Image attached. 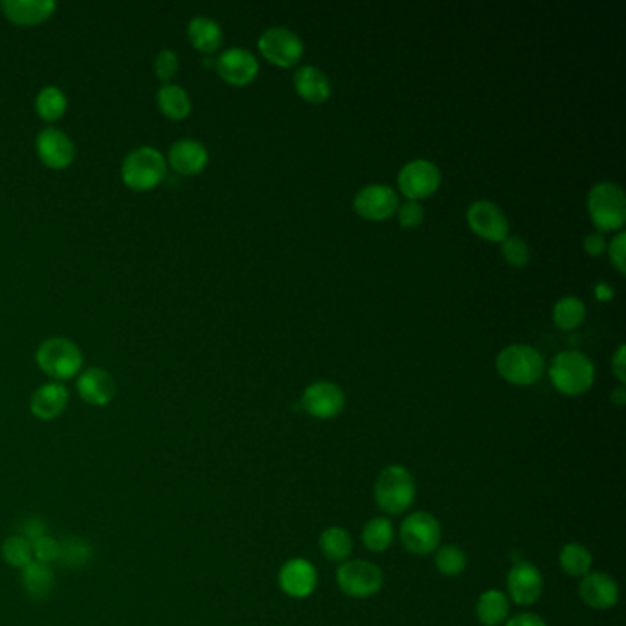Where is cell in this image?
<instances>
[{
  "mask_svg": "<svg viewBox=\"0 0 626 626\" xmlns=\"http://www.w3.org/2000/svg\"><path fill=\"white\" fill-rule=\"evenodd\" d=\"M549 381L562 395L579 397L582 393L588 392L595 381L592 358L577 349L560 351L559 355L551 360Z\"/></svg>",
  "mask_w": 626,
  "mask_h": 626,
  "instance_id": "obj_1",
  "label": "cell"
},
{
  "mask_svg": "<svg viewBox=\"0 0 626 626\" xmlns=\"http://www.w3.org/2000/svg\"><path fill=\"white\" fill-rule=\"evenodd\" d=\"M588 212L597 232H615L626 223L625 191L610 180L597 182L588 191Z\"/></svg>",
  "mask_w": 626,
  "mask_h": 626,
  "instance_id": "obj_2",
  "label": "cell"
},
{
  "mask_svg": "<svg viewBox=\"0 0 626 626\" xmlns=\"http://www.w3.org/2000/svg\"><path fill=\"white\" fill-rule=\"evenodd\" d=\"M166 173L168 162L155 147H138L123 160L122 180L129 190H155L166 179Z\"/></svg>",
  "mask_w": 626,
  "mask_h": 626,
  "instance_id": "obj_3",
  "label": "cell"
},
{
  "mask_svg": "<svg viewBox=\"0 0 626 626\" xmlns=\"http://www.w3.org/2000/svg\"><path fill=\"white\" fill-rule=\"evenodd\" d=\"M35 360L39 369L54 382L70 381L83 368L81 349L72 340L61 336L45 340L37 349Z\"/></svg>",
  "mask_w": 626,
  "mask_h": 626,
  "instance_id": "obj_4",
  "label": "cell"
},
{
  "mask_svg": "<svg viewBox=\"0 0 626 626\" xmlns=\"http://www.w3.org/2000/svg\"><path fill=\"white\" fill-rule=\"evenodd\" d=\"M415 500V480L410 470L390 465L375 481V502L386 515H401Z\"/></svg>",
  "mask_w": 626,
  "mask_h": 626,
  "instance_id": "obj_5",
  "label": "cell"
},
{
  "mask_svg": "<svg viewBox=\"0 0 626 626\" xmlns=\"http://www.w3.org/2000/svg\"><path fill=\"white\" fill-rule=\"evenodd\" d=\"M496 369L504 381L515 386H531L544 373V357L533 346L511 344L498 353Z\"/></svg>",
  "mask_w": 626,
  "mask_h": 626,
  "instance_id": "obj_6",
  "label": "cell"
},
{
  "mask_svg": "<svg viewBox=\"0 0 626 626\" xmlns=\"http://www.w3.org/2000/svg\"><path fill=\"white\" fill-rule=\"evenodd\" d=\"M338 588L353 599H368L379 592L384 582L381 568L368 560H346L336 570Z\"/></svg>",
  "mask_w": 626,
  "mask_h": 626,
  "instance_id": "obj_7",
  "label": "cell"
},
{
  "mask_svg": "<svg viewBox=\"0 0 626 626\" xmlns=\"http://www.w3.org/2000/svg\"><path fill=\"white\" fill-rule=\"evenodd\" d=\"M259 52L276 67H294L302 59L305 46L302 37L285 26H272L259 35Z\"/></svg>",
  "mask_w": 626,
  "mask_h": 626,
  "instance_id": "obj_8",
  "label": "cell"
},
{
  "mask_svg": "<svg viewBox=\"0 0 626 626\" xmlns=\"http://www.w3.org/2000/svg\"><path fill=\"white\" fill-rule=\"evenodd\" d=\"M397 184L408 201H423L439 190L441 171L434 162L426 158H415L401 168Z\"/></svg>",
  "mask_w": 626,
  "mask_h": 626,
  "instance_id": "obj_9",
  "label": "cell"
},
{
  "mask_svg": "<svg viewBox=\"0 0 626 626\" xmlns=\"http://www.w3.org/2000/svg\"><path fill=\"white\" fill-rule=\"evenodd\" d=\"M441 540V526L436 516L417 511L404 518L401 524V542L414 555H430Z\"/></svg>",
  "mask_w": 626,
  "mask_h": 626,
  "instance_id": "obj_10",
  "label": "cell"
},
{
  "mask_svg": "<svg viewBox=\"0 0 626 626\" xmlns=\"http://www.w3.org/2000/svg\"><path fill=\"white\" fill-rule=\"evenodd\" d=\"M467 223L474 234L489 241L502 243L509 237V221L504 210L492 201H474L467 210Z\"/></svg>",
  "mask_w": 626,
  "mask_h": 626,
  "instance_id": "obj_11",
  "label": "cell"
},
{
  "mask_svg": "<svg viewBox=\"0 0 626 626\" xmlns=\"http://www.w3.org/2000/svg\"><path fill=\"white\" fill-rule=\"evenodd\" d=\"M344 406L346 395L335 382H313L302 395V408L314 419H335L344 412Z\"/></svg>",
  "mask_w": 626,
  "mask_h": 626,
  "instance_id": "obj_12",
  "label": "cell"
},
{
  "mask_svg": "<svg viewBox=\"0 0 626 626\" xmlns=\"http://www.w3.org/2000/svg\"><path fill=\"white\" fill-rule=\"evenodd\" d=\"M353 208L366 221H386L397 212L399 197L386 184H369L357 191Z\"/></svg>",
  "mask_w": 626,
  "mask_h": 626,
  "instance_id": "obj_13",
  "label": "cell"
},
{
  "mask_svg": "<svg viewBox=\"0 0 626 626\" xmlns=\"http://www.w3.org/2000/svg\"><path fill=\"white\" fill-rule=\"evenodd\" d=\"M217 74L224 79L228 85L234 87H245L250 85L254 79L258 78L259 63L252 52L246 48H228L215 61Z\"/></svg>",
  "mask_w": 626,
  "mask_h": 626,
  "instance_id": "obj_14",
  "label": "cell"
},
{
  "mask_svg": "<svg viewBox=\"0 0 626 626\" xmlns=\"http://www.w3.org/2000/svg\"><path fill=\"white\" fill-rule=\"evenodd\" d=\"M35 149H37V157L46 168L56 169V171L70 168L76 158L74 142L70 140V136L65 135L56 127H46L39 133L35 140Z\"/></svg>",
  "mask_w": 626,
  "mask_h": 626,
  "instance_id": "obj_15",
  "label": "cell"
},
{
  "mask_svg": "<svg viewBox=\"0 0 626 626\" xmlns=\"http://www.w3.org/2000/svg\"><path fill=\"white\" fill-rule=\"evenodd\" d=\"M544 581L542 573L531 562H516L507 575V592L509 597L520 606H531L537 603L542 595Z\"/></svg>",
  "mask_w": 626,
  "mask_h": 626,
  "instance_id": "obj_16",
  "label": "cell"
},
{
  "mask_svg": "<svg viewBox=\"0 0 626 626\" xmlns=\"http://www.w3.org/2000/svg\"><path fill=\"white\" fill-rule=\"evenodd\" d=\"M582 603L593 610H610L619 601V586L614 577L603 571H590L579 584Z\"/></svg>",
  "mask_w": 626,
  "mask_h": 626,
  "instance_id": "obj_17",
  "label": "cell"
},
{
  "mask_svg": "<svg viewBox=\"0 0 626 626\" xmlns=\"http://www.w3.org/2000/svg\"><path fill=\"white\" fill-rule=\"evenodd\" d=\"M208 149L199 140L182 138L169 147L168 162L182 177H195L208 166Z\"/></svg>",
  "mask_w": 626,
  "mask_h": 626,
  "instance_id": "obj_18",
  "label": "cell"
},
{
  "mask_svg": "<svg viewBox=\"0 0 626 626\" xmlns=\"http://www.w3.org/2000/svg\"><path fill=\"white\" fill-rule=\"evenodd\" d=\"M280 586L283 592L294 599H305L313 595L318 586V573L313 564L305 559L287 560L280 570Z\"/></svg>",
  "mask_w": 626,
  "mask_h": 626,
  "instance_id": "obj_19",
  "label": "cell"
},
{
  "mask_svg": "<svg viewBox=\"0 0 626 626\" xmlns=\"http://www.w3.org/2000/svg\"><path fill=\"white\" fill-rule=\"evenodd\" d=\"M79 397L90 406H107L116 395V381L109 371L101 368L85 369L78 377Z\"/></svg>",
  "mask_w": 626,
  "mask_h": 626,
  "instance_id": "obj_20",
  "label": "cell"
},
{
  "mask_svg": "<svg viewBox=\"0 0 626 626\" xmlns=\"http://www.w3.org/2000/svg\"><path fill=\"white\" fill-rule=\"evenodd\" d=\"M57 4L54 0H4L2 12L10 23L17 26H39L46 23Z\"/></svg>",
  "mask_w": 626,
  "mask_h": 626,
  "instance_id": "obj_21",
  "label": "cell"
},
{
  "mask_svg": "<svg viewBox=\"0 0 626 626\" xmlns=\"http://www.w3.org/2000/svg\"><path fill=\"white\" fill-rule=\"evenodd\" d=\"M68 390L61 382H46L30 399V412L39 421H54L67 410Z\"/></svg>",
  "mask_w": 626,
  "mask_h": 626,
  "instance_id": "obj_22",
  "label": "cell"
},
{
  "mask_svg": "<svg viewBox=\"0 0 626 626\" xmlns=\"http://www.w3.org/2000/svg\"><path fill=\"white\" fill-rule=\"evenodd\" d=\"M294 89L302 100L320 105L331 96V81L324 70L313 65H305L298 68L294 74Z\"/></svg>",
  "mask_w": 626,
  "mask_h": 626,
  "instance_id": "obj_23",
  "label": "cell"
},
{
  "mask_svg": "<svg viewBox=\"0 0 626 626\" xmlns=\"http://www.w3.org/2000/svg\"><path fill=\"white\" fill-rule=\"evenodd\" d=\"M188 39L191 46L201 54H213L223 45V30L210 17L199 15L188 24Z\"/></svg>",
  "mask_w": 626,
  "mask_h": 626,
  "instance_id": "obj_24",
  "label": "cell"
},
{
  "mask_svg": "<svg viewBox=\"0 0 626 626\" xmlns=\"http://www.w3.org/2000/svg\"><path fill=\"white\" fill-rule=\"evenodd\" d=\"M157 105L160 112L173 122H182L191 114L190 94L180 85H162L158 90Z\"/></svg>",
  "mask_w": 626,
  "mask_h": 626,
  "instance_id": "obj_25",
  "label": "cell"
},
{
  "mask_svg": "<svg viewBox=\"0 0 626 626\" xmlns=\"http://www.w3.org/2000/svg\"><path fill=\"white\" fill-rule=\"evenodd\" d=\"M21 571H23L21 581H23L24 592L28 593L32 599H46L54 590L56 577L48 564L32 560Z\"/></svg>",
  "mask_w": 626,
  "mask_h": 626,
  "instance_id": "obj_26",
  "label": "cell"
},
{
  "mask_svg": "<svg viewBox=\"0 0 626 626\" xmlns=\"http://www.w3.org/2000/svg\"><path fill=\"white\" fill-rule=\"evenodd\" d=\"M476 614L485 626L502 625L509 615V597L498 590H487L481 593L476 604Z\"/></svg>",
  "mask_w": 626,
  "mask_h": 626,
  "instance_id": "obj_27",
  "label": "cell"
},
{
  "mask_svg": "<svg viewBox=\"0 0 626 626\" xmlns=\"http://www.w3.org/2000/svg\"><path fill=\"white\" fill-rule=\"evenodd\" d=\"M67 94L56 85L43 87L35 98V112L46 123H54L61 120L67 112Z\"/></svg>",
  "mask_w": 626,
  "mask_h": 626,
  "instance_id": "obj_28",
  "label": "cell"
},
{
  "mask_svg": "<svg viewBox=\"0 0 626 626\" xmlns=\"http://www.w3.org/2000/svg\"><path fill=\"white\" fill-rule=\"evenodd\" d=\"M586 318V305L577 296H564L553 307V322L562 331L577 329Z\"/></svg>",
  "mask_w": 626,
  "mask_h": 626,
  "instance_id": "obj_29",
  "label": "cell"
},
{
  "mask_svg": "<svg viewBox=\"0 0 626 626\" xmlns=\"http://www.w3.org/2000/svg\"><path fill=\"white\" fill-rule=\"evenodd\" d=\"M320 549L324 553L325 559L333 560V562H346L347 557L351 555L353 542L342 527H329L322 533V537L318 540Z\"/></svg>",
  "mask_w": 626,
  "mask_h": 626,
  "instance_id": "obj_30",
  "label": "cell"
},
{
  "mask_svg": "<svg viewBox=\"0 0 626 626\" xmlns=\"http://www.w3.org/2000/svg\"><path fill=\"white\" fill-rule=\"evenodd\" d=\"M560 568L570 577H584L592 570V553L581 544H566L560 551Z\"/></svg>",
  "mask_w": 626,
  "mask_h": 626,
  "instance_id": "obj_31",
  "label": "cell"
},
{
  "mask_svg": "<svg viewBox=\"0 0 626 626\" xmlns=\"http://www.w3.org/2000/svg\"><path fill=\"white\" fill-rule=\"evenodd\" d=\"M362 542L373 553H384L392 546L393 526L388 518H371L362 529Z\"/></svg>",
  "mask_w": 626,
  "mask_h": 626,
  "instance_id": "obj_32",
  "label": "cell"
},
{
  "mask_svg": "<svg viewBox=\"0 0 626 626\" xmlns=\"http://www.w3.org/2000/svg\"><path fill=\"white\" fill-rule=\"evenodd\" d=\"M2 559L6 560L8 566L23 570L24 566H28L34 560L32 542L21 535L6 538L2 544Z\"/></svg>",
  "mask_w": 626,
  "mask_h": 626,
  "instance_id": "obj_33",
  "label": "cell"
},
{
  "mask_svg": "<svg viewBox=\"0 0 626 626\" xmlns=\"http://www.w3.org/2000/svg\"><path fill=\"white\" fill-rule=\"evenodd\" d=\"M436 568L447 577H456L467 568V555L463 549L454 544L443 546L437 549Z\"/></svg>",
  "mask_w": 626,
  "mask_h": 626,
  "instance_id": "obj_34",
  "label": "cell"
},
{
  "mask_svg": "<svg viewBox=\"0 0 626 626\" xmlns=\"http://www.w3.org/2000/svg\"><path fill=\"white\" fill-rule=\"evenodd\" d=\"M59 560H63L70 568H83L92 560V548L79 538H68L61 544Z\"/></svg>",
  "mask_w": 626,
  "mask_h": 626,
  "instance_id": "obj_35",
  "label": "cell"
},
{
  "mask_svg": "<svg viewBox=\"0 0 626 626\" xmlns=\"http://www.w3.org/2000/svg\"><path fill=\"white\" fill-rule=\"evenodd\" d=\"M502 256H504L505 261H507L509 265L522 269V267L529 265L531 250H529V245H527L524 239L509 235V237H505L504 241H502Z\"/></svg>",
  "mask_w": 626,
  "mask_h": 626,
  "instance_id": "obj_36",
  "label": "cell"
},
{
  "mask_svg": "<svg viewBox=\"0 0 626 626\" xmlns=\"http://www.w3.org/2000/svg\"><path fill=\"white\" fill-rule=\"evenodd\" d=\"M155 76L158 81H162L164 85H169V81L177 76L179 72V57L173 52V50H162L157 57H155Z\"/></svg>",
  "mask_w": 626,
  "mask_h": 626,
  "instance_id": "obj_37",
  "label": "cell"
},
{
  "mask_svg": "<svg viewBox=\"0 0 626 626\" xmlns=\"http://www.w3.org/2000/svg\"><path fill=\"white\" fill-rule=\"evenodd\" d=\"M59 553H61V544L57 542L56 538L45 535V537L35 538L32 542L34 560L41 562V564L50 566L52 562L59 560Z\"/></svg>",
  "mask_w": 626,
  "mask_h": 626,
  "instance_id": "obj_38",
  "label": "cell"
},
{
  "mask_svg": "<svg viewBox=\"0 0 626 626\" xmlns=\"http://www.w3.org/2000/svg\"><path fill=\"white\" fill-rule=\"evenodd\" d=\"M397 217H399V224L403 228H417L425 219V210L419 202L406 201L404 204H399Z\"/></svg>",
  "mask_w": 626,
  "mask_h": 626,
  "instance_id": "obj_39",
  "label": "cell"
},
{
  "mask_svg": "<svg viewBox=\"0 0 626 626\" xmlns=\"http://www.w3.org/2000/svg\"><path fill=\"white\" fill-rule=\"evenodd\" d=\"M608 248V258L612 261V265H614V269L619 272V274H625L626 265H625V254H626V234L625 232H617L615 234L614 239H612V243L610 245H606Z\"/></svg>",
  "mask_w": 626,
  "mask_h": 626,
  "instance_id": "obj_40",
  "label": "cell"
},
{
  "mask_svg": "<svg viewBox=\"0 0 626 626\" xmlns=\"http://www.w3.org/2000/svg\"><path fill=\"white\" fill-rule=\"evenodd\" d=\"M45 535H48V529H46L43 520H39V518L24 520L23 526H21V537L34 542L35 538L45 537Z\"/></svg>",
  "mask_w": 626,
  "mask_h": 626,
  "instance_id": "obj_41",
  "label": "cell"
},
{
  "mask_svg": "<svg viewBox=\"0 0 626 626\" xmlns=\"http://www.w3.org/2000/svg\"><path fill=\"white\" fill-rule=\"evenodd\" d=\"M582 245H584L586 254H590L593 258H597V256H601V254L606 252V239H604V234H601V232H592V234L586 235Z\"/></svg>",
  "mask_w": 626,
  "mask_h": 626,
  "instance_id": "obj_42",
  "label": "cell"
},
{
  "mask_svg": "<svg viewBox=\"0 0 626 626\" xmlns=\"http://www.w3.org/2000/svg\"><path fill=\"white\" fill-rule=\"evenodd\" d=\"M626 347L621 344V346L615 349L614 357H612V371H614L615 377H617V381L621 382V386L626 382V358H625Z\"/></svg>",
  "mask_w": 626,
  "mask_h": 626,
  "instance_id": "obj_43",
  "label": "cell"
},
{
  "mask_svg": "<svg viewBox=\"0 0 626 626\" xmlns=\"http://www.w3.org/2000/svg\"><path fill=\"white\" fill-rule=\"evenodd\" d=\"M505 626H548V623L540 617L538 614H533V612H524V614L515 615V617H511Z\"/></svg>",
  "mask_w": 626,
  "mask_h": 626,
  "instance_id": "obj_44",
  "label": "cell"
},
{
  "mask_svg": "<svg viewBox=\"0 0 626 626\" xmlns=\"http://www.w3.org/2000/svg\"><path fill=\"white\" fill-rule=\"evenodd\" d=\"M610 401L612 403L617 404V406H625L626 403V390L625 386H619V388H615L612 395H610Z\"/></svg>",
  "mask_w": 626,
  "mask_h": 626,
  "instance_id": "obj_45",
  "label": "cell"
},
{
  "mask_svg": "<svg viewBox=\"0 0 626 626\" xmlns=\"http://www.w3.org/2000/svg\"><path fill=\"white\" fill-rule=\"evenodd\" d=\"M595 294H597V298H601V300H610V298L614 296V291H612L610 287H606L604 283H601V285L595 287Z\"/></svg>",
  "mask_w": 626,
  "mask_h": 626,
  "instance_id": "obj_46",
  "label": "cell"
}]
</instances>
